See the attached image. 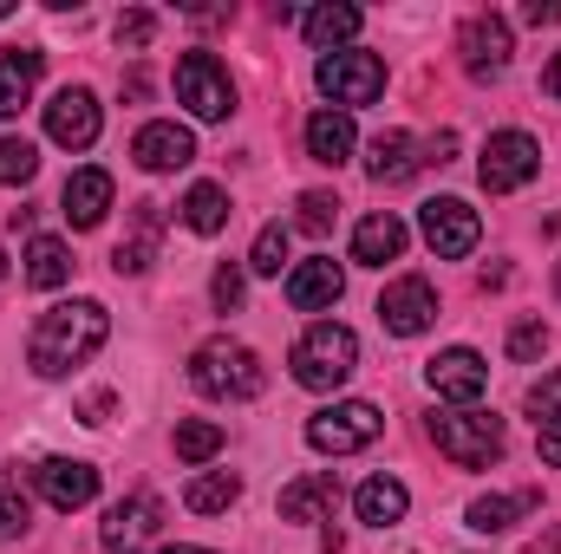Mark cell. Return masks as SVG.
Listing matches in <instances>:
<instances>
[{
    "mask_svg": "<svg viewBox=\"0 0 561 554\" xmlns=\"http://www.w3.org/2000/svg\"><path fill=\"white\" fill-rule=\"evenodd\" d=\"M105 333H112V313H105L99 300H59V307H46V313L33 320V333H26V366H33L39 379H66L72 366H85V359L105 346Z\"/></svg>",
    "mask_w": 561,
    "mask_h": 554,
    "instance_id": "cell-1",
    "label": "cell"
},
{
    "mask_svg": "<svg viewBox=\"0 0 561 554\" xmlns=\"http://www.w3.org/2000/svg\"><path fill=\"white\" fill-rule=\"evenodd\" d=\"M431 443H437V457H450L457 470H490V463H503V450H510L503 417L477 412V405L431 412Z\"/></svg>",
    "mask_w": 561,
    "mask_h": 554,
    "instance_id": "cell-2",
    "label": "cell"
},
{
    "mask_svg": "<svg viewBox=\"0 0 561 554\" xmlns=\"http://www.w3.org/2000/svg\"><path fill=\"white\" fill-rule=\"evenodd\" d=\"M287 366H294V385H307V392H340V385L353 379V366H359V339H353V326L320 320V326H307V333L294 339Z\"/></svg>",
    "mask_w": 561,
    "mask_h": 554,
    "instance_id": "cell-3",
    "label": "cell"
},
{
    "mask_svg": "<svg viewBox=\"0 0 561 554\" xmlns=\"http://www.w3.org/2000/svg\"><path fill=\"white\" fill-rule=\"evenodd\" d=\"M190 385L203 399H262L268 392V366L242 339H203L196 359H190Z\"/></svg>",
    "mask_w": 561,
    "mask_h": 554,
    "instance_id": "cell-4",
    "label": "cell"
},
{
    "mask_svg": "<svg viewBox=\"0 0 561 554\" xmlns=\"http://www.w3.org/2000/svg\"><path fill=\"white\" fill-rule=\"evenodd\" d=\"M313 85H320L340 112H359V105H373V99L386 92V59H379V53H359V46L327 53V59L313 66Z\"/></svg>",
    "mask_w": 561,
    "mask_h": 554,
    "instance_id": "cell-5",
    "label": "cell"
},
{
    "mask_svg": "<svg viewBox=\"0 0 561 554\" xmlns=\"http://www.w3.org/2000/svg\"><path fill=\"white\" fill-rule=\"evenodd\" d=\"M176 105H190L203 125H222L236 112V79L216 53H183L176 59Z\"/></svg>",
    "mask_w": 561,
    "mask_h": 554,
    "instance_id": "cell-6",
    "label": "cell"
},
{
    "mask_svg": "<svg viewBox=\"0 0 561 554\" xmlns=\"http://www.w3.org/2000/svg\"><path fill=\"white\" fill-rule=\"evenodd\" d=\"M379 430H386V417H379V405H366V399H346V405H327V412L307 417V443L320 457H353V450L379 443Z\"/></svg>",
    "mask_w": 561,
    "mask_h": 554,
    "instance_id": "cell-7",
    "label": "cell"
},
{
    "mask_svg": "<svg viewBox=\"0 0 561 554\" xmlns=\"http://www.w3.org/2000/svg\"><path fill=\"white\" fill-rule=\"evenodd\" d=\"M536 170H542V143L529 138V131H496V138L483 143V163H477V176H483L490 196H510V189L536 183Z\"/></svg>",
    "mask_w": 561,
    "mask_h": 554,
    "instance_id": "cell-8",
    "label": "cell"
},
{
    "mask_svg": "<svg viewBox=\"0 0 561 554\" xmlns=\"http://www.w3.org/2000/svg\"><path fill=\"white\" fill-rule=\"evenodd\" d=\"M419 229H424V242H431V255H437V262H463V255L477 249V235H483L477 209H470V203H457V196L424 203V209H419Z\"/></svg>",
    "mask_w": 561,
    "mask_h": 554,
    "instance_id": "cell-9",
    "label": "cell"
},
{
    "mask_svg": "<svg viewBox=\"0 0 561 554\" xmlns=\"http://www.w3.org/2000/svg\"><path fill=\"white\" fill-rule=\"evenodd\" d=\"M157 529H163V503L138 489V496H125V503H112V516H105V529H99V542L105 554H144L157 542Z\"/></svg>",
    "mask_w": 561,
    "mask_h": 554,
    "instance_id": "cell-10",
    "label": "cell"
},
{
    "mask_svg": "<svg viewBox=\"0 0 561 554\" xmlns=\"http://www.w3.org/2000/svg\"><path fill=\"white\" fill-rule=\"evenodd\" d=\"M424 385L444 399V405H477L490 392V366L470 353V346H450L437 359H424Z\"/></svg>",
    "mask_w": 561,
    "mask_h": 554,
    "instance_id": "cell-11",
    "label": "cell"
},
{
    "mask_svg": "<svg viewBox=\"0 0 561 554\" xmlns=\"http://www.w3.org/2000/svg\"><path fill=\"white\" fill-rule=\"evenodd\" d=\"M99 131H105V118H99V99H92L85 85L53 92V105H46V138L59 143V150H92Z\"/></svg>",
    "mask_w": 561,
    "mask_h": 554,
    "instance_id": "cell-12",
    "label": "cell"
},
{
    "mask_svg": "<svg viewBox=\"0 0 561 554\" xmlns=\"http://www.w3.org/2000/svg\"><path fill=\"white\" fill-rule=\"evenodd\" d=\"M379 320H386V333H399V339L424 333V326L437 320V287H431L424 275H399L386 293H379Z\"/></svg>",
    "mask_w": 561,
    "mask_h": 554,
    "instance_id": "cell-13",
    "label": "cell"
},
{
    "mask_svg": "<svg viewBox=\"0 0 561 554\" xmlns=\"http://www.w3.org/2000/svg\"><path fill=\"white\" fill-rule=\"evenodd\" d=\"M463 72L470 79H503L510 72V20L503 13L463 20Z\"/></svg>",
    "mask_w": 561,
    "mask_h": 554,
    "instance_id": "cell-14",
    "label": "cell"
},
{
    "mask_svg": "<svg viewBox=\"0 0 561 554\" xmlns=\"http://www.w3.org/2000/svg\"><path fill=\"white\" fill-rule=\"evenodd\" d=\"M340 293H346V275H340L333 255H313V262H294L287 268V307L294 313H327Z\"/></svg>",
    "mask_w": 561,
    "mask_h": 554,
    "instance_id": "cell-15",
    "label": "cell"
},
{
    "mask_svg": "<svg viewBox=\"0 0 561 554\" xmlns=\"http://www.w3.org/2000/svg\"><path fill=\"white\" fill-rule=\"evenodd\" d=\"M33 483H39V496H46L53 509H66V516L99 496V470H92V463H72V457H46V463L33 470Z\"/></svg>",
    "mask_w": 561,
    "mask_h": 554,
    "instance_id": "cell-16",
    "label": "cell"
},
{
    "mask_svg": "<svg viewBox=\"0 0 561 554\" xmlns=\"http://www.w3.org/2000/svg\"><path fill=\"white\" fill-rule=\"evenodd\" d=\"M131 157H138V170L163 176V170H183V163H196V138H190L176 118H157V125H144L138 138H131Z\"/></svg>",
    "mask_w": 561,
    "mask_h": 554,
    "instance_id": "cell-17",
    "label": "cell"
},
{
    "mask_svg": "<svg viewBox=\"0 0 561 554\" xmlns=\"http://www.w3.org/2000/svg\"><path fill=\"white\" fill-rule=\"evenodd\" d=\"M405 242H412L405 222H399L392 209H373V216L353 229V262H359V268H386V262L405 255Z\"/></svg>",
    "mask_w": 561,
    "mask_h": 554,
    "instance_id": "cell-18",
    "label": "cell"
},
{
    "mask_svg": "<svg viewBox=\"0 0 561 554\" xmlns=\"http://www.w3.org/2000/svg\"><path fill=\"white\" fill-rule=\"evenodd\" d=\"M39 72H46V53H39V46H7V53H0V125L20 118V105L33 99Z\"/></svg>",
    "mask_w": 561,
    "mask_h": 554,
    "instance_id": "cell-19",
    "label": "cell"
},
{
    "mask_svg": "<svg viewBox=\"0 0 561 554\" xmlns=\"http://www.w3.org/2000/svg\"><path fill=\"white\" fill-rule=\"evenodd\" d=\"M333 503H340V476H333V470L294 476V483L280 489V522H320V516H333Z\"/></svg>",
    "mask_w": 561,
    "mask_h": 554,
    "instance_id": "cell-20",
    "label": "cell"
},
{
    "mask_svg": "<svg viewBox=\"0 0 561 554\" xmlns=\"http://www.w3.org/2000/svg\"><path fill=\"white\" fill-rule=\"evenodd\" d=\"M353 509H359V522H366V529H392V522H405L412 489H405L399 476H366V483L353 489Z\"/></svg>",
    "mask_w": 561,
    "mask_h": 554,
    "instance_id": "cell-21",
    "label": "cell"
},
{
    "mask_svg": "<svg viewBox=\"0 0 561 554\" xmlns=\"http://www.w3.org/2000/svg\"><path fill=\"white\" fill-rule=\"evenodd\" d=\"M419 138L412 131H379V138L366 143V170H373V183H412L419 176Z\"/></svg>",
    "mask_w": 561,
    "mask_h": 554,
    "instance_id": "cell-22",
    "label": "cell"
},
{
    "mask_svg": "<svg viewBox=\"0 0 561 554\" xmlns=\"http://www.w3.org/2000/svg\"><path fill=\"white\" fill-rule=\"evenodd\" d=\"M112 209V176L105 170H72L66 176V222L72 229H99Z\"/></svg>",
    "mask_w": 561,
    "mask_h": 554,
    "instance_id": "cell-23",
    "label": "cell"
},
{
    "mask_svg": "<svg viewBox=\"0 0 561 554\" xmlns=\"http://www.w3.org/2000/svg\"><path fill=\"white\" fill-rule=\"evenodd\" d=\"M353 112H313L307 118V157L313 163H327V170H340L346 157H353Z\"/></svg>",
    "mask_w": 561,
    "mask_h": 554,
    "instance_id": "cell-24",
    "label": "cell"
},
{
    "mask_svg": "<svg viewBox=\"0 0 561 554\" xmlns=\"http://www.w3.org/2000/svg\"><path fill=\"white\" fill-rule=\"evenodd\" d=\"M359 26H366V13H359V7H333V0H327V7H313V13H300V33L320 46V59H327L333 46L346 53V39H353Z\"/></svg>",
    "mask_w": 561,
    "mask_h": 554,
    "instance_id": "cell-25",
    "label": "cell"
},
{
    "mask_svg": "<svg viewBox=\"0 0 561 554\" xmlns=\"http://www.w3.org/2000/svg\"><path fill=\"white\" fill-rule=\"evenodd\" d=\"M536 503H542L536 489H523V496H477V503L463 509V522H470L477 535H503V529H516Z\"/></svg>",
    "mask_w": 561,
    "mask_h": 554,
    "instance_id": "cell-26",
    "label": "cell"
},
{
    "mask_svg": "<svg viewBox=\"0 0 561 554\" xmlns=\"http://www.w3.org/2000/svg\"><path fill=\"white\" fill-rule=\"evenodd\" d=\"M157 229H163V203H138V235L112 249V268L118 275H144L157 262Z\"/></svg>",
    "mask_w": 561,
    "mask_h": 554,
    "instance_id": "cell-27",
    "label": "cell"
},
{
    "mask_svg": "<svg viewBox=\"0 0 561 554\" xmlns=\"http://www.w3.org/2000/svg\"><path fill=\"white\" fill-rule=\"evenodd\" d=\"M236 496H242V476H236V470H203V476L183 489V509H190V516H222Z\"/></svg>",
    "mask_w": 561,
    "mask_h": 554,
    "instance_id": "cell-28",
    "label": "cell"
},
{
    "mask_svg": "<svg viewBox=\"0 0 561 554\" xmlns=\"http://www.w3.org/2000/svg\"><path fill=\"white\" fill-rule=\"evenodd\" d=\"M72 275V249L59 235H33L26 242V287H59Z\"/></svg>",
    "mask_w": 561,
    "mask_h": 554,
    "instance_id": "cell-29",
    "label": "cell"
},
{
    "mask_svg": "<svg viewBox=\"0 0 561 554\" xmlns=\"http://www.w3.org/2000/svg\"><path fill=\"white\" fill-rule=\"evenodd\" d=\"M183 222H190L196 235H222V222H229V189H222V183H196V189L183 196Z\"/></svg>",
    "mask_w": 561,
    "mask_h": 554,
    "instance_id": "cell-30",
    "label": "cell"
},
{
    "mask_svg": "<svg viewBox=\"0 0 561 554\" xmlns=\"http://www.w3.org/2000/svg\"><path fill=\"white\" fill-rule=\"evenodd\" d=\"M170 443H176V463H209L222 450V424L216 417H183Z\"/></svg>",
    "mask_w": 561,
    "mask_h": 554,
    "instance_id": "cell-31",
    "label": "cell"
},
{
    "mask_svg": "<svg viewBox=\"0 0 561 554\" xmlns=\"http://www.w3.org/2000/svg\"><path fill=\"white\" fill-rule=\"evenodd\" d=\"M280 268H287V222H262L249 249V275H280Z\"/></svg>",
    "mask_w": 561,
    "mask_h": 554,
    "instance_id": "cell-32",
    "label": "cell"
},
{
    "mask_svg": "<svg viewBox=\"0 0 561 554\" xmlns=\"http://www.w3.org/2000/svg\"><path fill=\"white\" fill-rule=\"evenodd\" d=\"M33 170H39V150L26 138H0V189H13V183H33Z\"/></svg>",
    "mask_w": 561,
    "mask_h": 554,
    "instance_id": "cell-33",
    "label": "cell"
},
{
    "mask_svg": "<svg viewBox=\"0 0 561 554\" xmlns=\"http://www.w3.org/2000/svg\"><path fill=\"white\" fill-rule=\"evenodd\" d=\"M523 405H529L536 424H561V372H542V379L529 385V399H523Z\"/></svg>",
    "mask_w": 561,
    "mask_h": 554,
    "instance_id": "cell-34",
    "label": "cell"
},
{
    "mask_svg": "<svg viewBox=\"0 0 561 554\" xmlns=\"http://www.w3.org/2000/svg\"><path fill=\"white\" fill-rule=\"evenodd\" d=\"M542 353H549V326H542V320L510 326V359H516V366H529V359H542Z\"/></svg>",
    "mask_w": 561,
    "mask_h": 554,
    "instance_id": "cell-35",
    "label": "cell"
},
{
    "mask_svg": "<svg viewBox=\"0 0 561 554\" xmlns=\"http://www.w3.org/2000/svg\"><path fill=\"white\" fill-rule=\"evenodd\" d=\"M150 39H157V13H150V7H131V13H118V46H125V53H144Z\"/></svg>",
    "mask_w": 561,
    "mask_h": 554,
    "instance_id": "cell-36",
    "label": "cell"
},
{
    "mask_svg": "<svg viewBox=\"0 0 561 554\" xmlns=\"http://www.w3.org/2000/svg\"><path fill=\"white\" fill-rule=\"evenodd\" d=\"M333 216H340V203H333L327 189H307V196H300V229H307V235H327Z\"/></svg>",
    "mask_w": 561,
    "mask_h": 554,
    "instance_id": "cell-37",
    "label": "cell"
},
{
    "mask_svg": "<svg viewBox=\"0 0 561 554\" xmlns=\"http://www.w3.org/2000/svg\"><path fill=\"white\" fill-rule=\"evenodd\" d=\"M209 293H216V307H222V313H236V307H242V293H249V275H242L236 262H222L216 280H209Z\"/></svg>",
    "mask_w": 561,
    "mask_h": 554,
    "instance_id": "cell-38",
    "label": "cell"
},
{
    "mask_svg": "<svg viewBox=\"0 0 561 554\" xmlns=\"http://www.w3.org/2000/svg\"><path fill=\"white\" fill-rule=\"evenodd\" d=\"M20 529H26V496L0 483V542H7V535H20Z\"/></svg>",
    "mask_w": 561,
    "mask_h": 554,
    "instance_id": "cell-39",
    "label": "cell"
},
{
    "mask_svg": "<svg viewBox=\"0 0 561 554\" xmlns=\"http://www.w3.org/2000/svg\"><path fill=\"white\" fill-rule=\"evenodd\" d=\"M536 450H542L549 470H561V424H542V430H536Z\"/></svg>",
    "mask_w": 561,
    "mask_h": 554,
    "instance_id": "cell-40",
    "label": "cell"
},
{
    "mask_svg": "<svg viewBox=\"0 0 561 554\" xmlns=\"http://www.w3.org/2000/svg\"><path fill=\"white\" fill-rule=\"evenodd\" d=\"M523 20H529V26H561V0H529Z\"/></svg>",
    "mask_w": 561,
    "mask_h": 554,
    "instance_id": "cell-41",
    "label": "cell"
},
{
    "mask_svg": "<svg viewBox=\"0 0 561 554\" xmlns=\"http://www.w3.org/2000/svg\"><path fill=\"white\" fill-rule=\"evenodd\" d=\"M450 157H457V131H437L424 143V163H450Z\"/></svg>",
    "mask_w": 561,
    "mask_h": 554,
    "instance_id": "cell-42",
    "label": "cell"
},
{
    "mask_svg": "<svg viewBox=\"0 0 561 554\" xmlns=\"http://www.w3.org/2000/svg\"><path fill=\"white\" fill-rule=\"evenodd\" d=\"M105 412H112V392H92L85 399V424H105Z\"/></svg>",
    "mask_w": 561,
    "mask_h": 554,
    "instance_id": "cell-43",
    "label": "cell"
},
{
    "mask_svg": "<svg viewBox=\"0 0 561 554\" xmlns=\"http://www.w3.org/2000/svg\"><path fill=\"white\" fill-rule=\"evenodd\" d=\"M542 92H549V99H561V53L549 59V72H542Z\"/></svg>",
    "mask_w": 561,
    "mask_h": 554,
    "instance_id": "cell-44",
    "label": "cell"
},
{
    "mask_svg": "<svg viewBox=\"0 0 561 554\" xmlns=\"http://www.w3.org/2000/svg\"><path fill=\"white\" fill-rule=\"evenodd\" d=\"M529 554H561V522H556V529H549V535H542V542H536Z\"/></svg>",
    "mask_w": 561,
    "mask_h": 554,
    "instance_id": "cell-45",
    "label": "cell"
},
{
    "mask_svg": "<svg viewBox=\"0 0 561 554\" xmlns=\"http://www.w3.org/2000/svg\"><path fill=\"white\" fill-rule=\"evenodd\" d=\"M157 554H209V549H157Z\"/></svg>",
    "mask_w": 561,
    "mask_h": 554,
    "instance_id": "cell-46",
    "label": "cell"
},
{
    "mask_svg": "<svg viewBox=\"0 0 561 554\" xmlns=\"http://www.w3.org/2000/svg\"><path fill=\"white\" fill-rule=\"evenodd\" d=\"M0 20H13V0H0Z\"/></svg>",
    "mask_w": 561,
    "mask_h": 554,
    "instance_id": "cell-47",
    "label": "cell"
},
{
    "mask_svg": "<svg viewBox=\"0 0 561 554\" xmlns=\"http://www.w3.org/2000/svg\"><path fill=\"white\" fill-rule=\"evenodd\" d=\"M556 293H561V262H556Z\"/></svg>",
    "mask_w": 561,
    "mask_h": 554,
    "instance_id": "cell-48",
    "label": "cell"
},
{
    "mask_svg": "<svg viewBox=\"0 0 561 554\" xmlns=\"http://www.w3.org/2000/svg\"><path fill=\"white\" fill-rule=\"evenodd\" d=\"M0 280H7V255H0Z\"/></svg>",
    "mask_w": 561,
    "mask_h": 554,
    "instance_id": "cell-49",
    "label": "cell"
}]
</instances>
